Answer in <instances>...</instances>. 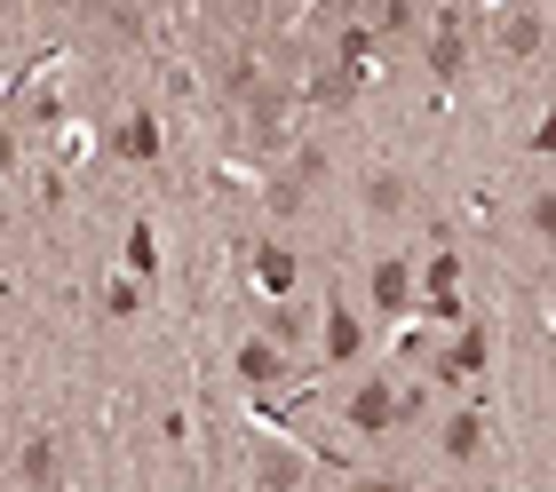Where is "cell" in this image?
<instances>
[{
    "label": "cell",
    "mask_w": 556,
    "mask_h": 492,
    "mask_svg": "<svg viewBox=\"0 0 556 492\" xmlns=\"http://www.w3.org/2000/svg\"><path fill=\"white\" fill-rule=\"evenodd\" d=\"M397 405H406V390H390V381L374 374V381H358V390H350L342 421L358 429V437H382V429H397Z\"/></svg>",
    "instance_id": "6da1fadb"
},
{
    "label": "cell",
    "mask_w": 556,
    "mask_h": 492,
    "mask_svg": "<svg viewBox=\"0 0 556 492\" xmlns=\"http://www.w3.org/2000/svg\"><path fill=\"white\" fill-rule=\"evenodd\" d=\"M462 56H469V16H462V9H438V24H429V72L453 80Z\"/></svg>",
    "instance_id": "7a4b0ae2"
},
{
    "label": "cell",
    "mask_w": 556,
    "mask_h": 492,
    "mask_svg": "<svg viewBox=\"0 0 556 492\" xmlns=\"http://www.w3.org/2000/svg\"><path fill=\"white\" fill-rule=\"evenodd\" d=\"M56 477H64V445L56 437H24L16 445V484L24 492H56Z\"/></svg>",
    "instance_id": "3957f363"
},
{
    "label": "cell",
    "mask_w": 556,
    "mask_h": 492,
    "mask_svg": "<svg viewBox=\"0 0 556 492\" xmlns=\"http://www.w3.org/2000/svg\"><path fill=\"white\" fill-rule=\"evenodd\" d=\"M366 350V326L350 302H326V342H318V366H350V357Z\"/></svg>",
    "instance_id": "277c9868"
},
{
    "label": "cell",
    "mask_w": 556,
    "mask_h": 492,
    "mask_svg": "<svg viewBox=\"0 0 556 492\" xmlns=\"http://www.w3.org/2000/svg\"><path fill=\"white\" fill-rule=\"evenodd\" d=\"M255 484H263V492L311 484V453H294V445H255Z\"/></svg>",
    "instance_id": "5b68a950"
},
{
    "label": "cell",
    "mask_w": 556,
    "mask_h": 492,
    "mask_svg": "<svg viewBox=\"0 0 556 492\" xmlns=\"http://www.w3.org/2000/svg\"><path fill=\"white\" fill-rule=\"evenodd\" d=\"M287 119H294V96L287 88H255V96H247V136H255L263 151L287 136Z\"/></svg>",
    "instance_id": "8992f818"
},
{
    "label": "cell",
    "mask_w": 556,
    "mask_h": 492,
    "mask_svg": "<svg viewBox=\"0 0 556 492\" xmlns=\"http://www.w3.org/2000/svg\"><path fill=\"white\" fill-rule=\"evenodd\" d=\"M421 302L438 310V318H462V263H453V247H438V263L421 278Z\"/></svg>",
    "instance_id": "52a82bcc"
},
{
    "label": "cell",
    "mask_w": 556,
    "mask_h": 492,
    "mask_svg": "<svg viewBox=\"0 0 556 492\" xmlns=\"http://www.w3.org/2000/svg\"><path fill=\"white\" fill-rule=\"evenodd\" d=\"M358 96H366V64L334 56L326 72H311V103H358Z\"/></svg>",
    "instance_id": "ba28073f"
},
{
    "label": "cell",
    "mask_w": 556,
    "mask_h": 492,
    "mask_svg": "<svg viewBox=\"0 0 556 492\" xmlns=\"http://www.w3.org/2000/svg\"><path fill=\"white\" fill-rule=\"evenodd\" d=\"M429 366H438V381H477L485 374V326H462V342L445 357H429Z\"/></svg>",
    "instance_id": "9c48e42d"
},
{
    "label": "cell",
    "mask_w": 556,
    "mask_h": 492,
    "mask_svg": "<svg viewBox=\"0 0 556 492\" xmlns=\"http://www.w3.org/2000/svg\"><path fill=\"white\" fill-rule=\"evenodd\" d=\"M358 199H366V215H406V206H414V184H406L397 167H374L366 184H358Z\"/></svg>",
    "instance_id": "30bf717a"
},
{
    "label": "cell",
    "mask_w": 556,
    "mask_h": 492,
    "mask_svg": "<svg viewBox=\"0 0 556 492\" xmlns=\"http://www.w3.org/2000/svg\"><path fill=\"white\" fill-rule=\"evenodd\" d=\"M231 366H239V381H247V390H270V381L287 374V350L255 333V342H239V357H231Z\"/></svg>",
    "instance_id": "8fae6325"
},
{
    "label": "cell",
    "mask_w": 556,
    "mask_h": 492,
    "mask_svg": "<svg viewBox=\"0 0 556 492\" xmlns=\"http://www.w3.org/2000/svg\"><path fill=\"white\" fill-rule=\"evenodd\" d=\"M263 342H278V350H311V310L302 302H270V318H263Z\"/></svg>",
    "instance_id": "7c38bea8"
},
{
    "label": "cell",
    "mask_w": 556,
    "mask_h": 492,
    "mask_svg": "<svg viewBox=\"0 0 556 492\" xmlns=\"http://www.w3.org/2000/svg\"><path fill=\"white\" fill-rule=\"evenodd\" d=\"M438 453H445V461H477V453H485V413H445Z\"/></svg>",
    "instance_id": "4fadbf2b"
},
{
    "label": "cell",
    "mask_w": 556,
    "mask_h": 492,
    "mask_svg": "<svg viewBox=\"0 0 556 492\" xmlns=\"http://www.w3.org/2000/svg\"><path fill=\"white\" fill-rule=\"evenodd\" d=\"M112 151H119V160H160V119H151V112H128V119H119L112 127Z\"/></svg>",
    "instance_id": "5bb4252c"
},
{
    "label": "cell",
    "mask_w": 556,
    "mask_h": 492,
    "mask_svg": "<svg viewBox=\"0 0 556 492\" xmlns=\"http://www.w3.org/2000/svg\"><path fill=\"white\" fill-rule=\"evenodd\" d=\"M493 33H501V48H509V56H541V40H548V16H541V9H509V16L493 24Z\"/></svg>",
    "instance_id": "9a60e30c"
},
{
    "label": "cell",
    "mask_w": 556,
    "mask_h": 492,
    "mask_svg": "<svg viewBox=\"0 0 556 492\" xmlns=\"http://www.w3.org/2000/svg\"><path fill=\"white\" fill-rule=\"evenodd\" d=\"M406 302H414V270L397 263V254H390V263H374V310L390 318V310H406Z\"/></svg>",
    "instance_id": "2e32d148"
},
{
    "label": "cell",
    "mask_w": 556,
    "mask_h": 492,
    "mask_svg": "<svg viewBox=\"0 0 556 492\" xmlns=\"http://www.w3.org/2000/svg\"><path fill=\"white\" fill-rule=\"evenodd\" d=\"M263 199H270V215H278V223H287V215H302V199H311V184H302V175H294V167H278Z\"/></svg>",
    "instance_id": "e0dca14e"
},
{
    "label": "cell",
    "mask_w": 556,
    "mask_h": 492,
    "mask_svg": "<svg viewBox=\"0 0 556 492\" xmlns=\"http://www.w3.org/2000/svg\"><path fill=\"white\" fill-rule=\"evenodd\" d=\"M255 278H263L278 302H287V287H294V254H287V247H263V254H255Z\"/></svg>",
    "instance_id": "ac0fdd59"
},
{
    "label": "cell",
    "mask_w": 556,
    "mask_h": 492,
    "mask_svg": "<svg viewBox=\"0 0 556 492\" xmlns=\"http://www.w3.org/2000/svg\"><path fill=\"white\" fill-rule=\"evenodd\" d=\"M421 9H406V0H390V9H374V40H390V33H414Z\"/></svg>",
    "instance_id": "d6986e66"
},
{
    "label": "cell",
    "mask_w": 556,
    "mask_h": 492,
    "mask_svg": "<svg viewBox=\"0 0 556 492\" xmlns=\"http://www.w3.org/2000/svg\"><path fill=\"white\" fill-rule=\"evenodd\" d=\"M525 223H533V239L556 247V191H533V206H525Z\"/></svg>",
    "instance_id": "ffe728a7"
},
{
    "label": "cell",
    "mask_w": 556,
    "mask_h": 492,
    "mask_svg": "<svg viewBox=\"0 0 556 492\" xmlns=\"http://www.w3.org/2000/svg\"><path fill=\"white\" fill-rule=\"evenodd\" d=\"M143 9H104V33H119V40H143Z\"/></svg>",
    "instance_id": "44dd1931"
},
{
    "label": "cell",
    "mask_w": 556,
    "mask_h": 492,
    "mask_svg": "<svg viewBox=\"0 0 556 492\" xmlns=\"http://www.w3.org/2000/svg\"><path fill=\"white\" fill-rule=\"evenodd\" d=\"M151 263H160V247H151V230H128V270L143 278Z\"/></svg>",
    "instance_id": "7402d4cb"
},
{
    "label": "cell",
    "mask_w": 556,
    "mask_h": 492,
    "mask_svg": "<svg viewBox=\"0 0 556 492\" xmlns=\"http://www.w3.org/2000/svg\"><path fill=\"white\" fill-rule=\"evenodd\" d=\"M136 302H143V287H136V278H119V287L104 294V310H112V318H128V310H136Z\"/></svg>",
    "instance_id": "603a6c76"
},
{
    "label": "cell",
    "mask_w": 556,
    "mask_h": 492,
    "mask_svg": "<svg viewBox=\"0 0 556 492\" xmlns=\"http://www.w3.org/2000/svg\"><path fill=\"white\" fill-rule=\"evenodd\" d=\"M533 151H541V160H556V112H548V119L533 127Z\"/></svg>",
    "instance_id": "cb8c5ba5"
},
{
    "label": "cell",
    "mask_w": 556,
    "mask_h": 492,
    "mask_svg": "<svg viewBox=\"0 0 556 492\" xmlns=\"http://www.w3.org/2000/svg\"><path fill=\"white\" fill-rule=\"evenodd\" d=\"M350 492H397L390 477H350Z\"/></svg>",
    "instance_id": "d4e9b609"
}]
</instances>
